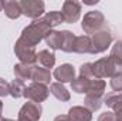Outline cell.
<instances>
[{"instance_id":"6da1fadb","label":"cell","mask_w":122,"mask_h":121,"mask_svg":"<svg viewBox=\"0 0 122 121\" xmlns=\"http://www.w3.org/2000/svg\"><path fill=\"white\" fill-rule=\"evenodd\" d=\"M51 30L53 29L47 23V20L44 17H40L37 20H33V23H30L27 27H24L21 31V36L19 38L31 47H36L41 40L46 38V36Z\"/></svg>"},{"instance_id":"7a4b0ae2","label":"cell","mask_w":122,"mask_h":121,"mask_svg":"<svg viewBox=\"0 0 122 121\" xmlns=\"http://www.w3.org/2000/svg\"><path fill=\"white\" fill-rule=\"evenodd\" d=\"M122 74V66L117 64L109 56L102 57L95 63H92V77L102 80V78H112L115 76Z\"/></svg>"},{"instance_id":"3957f363","label":"cell","mask_w":122,"mask_h":121,"mask_svg":"<svg viewBox=\"0 0 122 121\" xmlns=\"http://www.w3.org/2000/svg\"><path fill=\"white\" fill-rule=\"evenodd\" d=\"M105 24H107V19H105L104 13L99 10H91V11L85 13L82 17V22H81V27L87 36L104 30Z\"/></svg>"},{"instance_id":"277c9868","label":"cell","mask_w":122,"mask_h":121,"mask_svg":"<svg viewBox=\"0 0 122 121\" xmlns=\"http://www.w3.org/2000/svg\"><path fill=\"white\" fill-rule=\"evenodd\" d=\"M112 41H114L112 33L108 30V29H104V30L92 34V37H91V44H92L91 46V54H99V53L107 51L112 46Z\"/></svg>"},{"instance_id":"5b68a950","label":"cell","mask_w":122,"mask_h":121,"mask_svg":"<svg viewBox=\"0 0 122 121\" xmlns=\"http://www.w3.org/2000/svg\"><path fill=\"white\" fill-rule=\"evenodd\" d=\"M14 54L17 56V59L20 60V63H23V64L36 66V63H37V51H36V47H31L29 44L23 43L20 38L14 44Z\"/></svg>"},{"instance_id":"8992f818","label":"cell","mask_w":122,"mask_h":121,"mask_svg":"<svg viewBox=\"0 0 122 121\" xmlns=\"http://www.w3.org/2000/svg\"><path fill=\"white\" fill-rule=\"evenodd\" d=\"M50 95V88L47 84H41V83H31L30 86L26 87L24 90V97L33 101V103H43L48 98Z\"/></svg>"},{"instance_id":"52a82bcc","label":"cell","mask_w":122,"mask_h":121,"mask_svg":"<svg viewBox=\"0 0 122 121\" xmlns=\"http://www.w3.org/2000/svg\"><path fill=\"white\" fill-rule=\"evenodd\" d=\"M41 114H43L41 104L27 101L21 105L19 116H17V121H40Z\"/></svg>"},{"instance_id":"ba28073f","label":"cell","mask_w":122,"mask_h":121,"mask_svg":"<svg viewBox=\"0 0 122 121\" xmlns=\"http://www.w3.org/2000/svg\"><path fill=\"white\" fill-rule=\"evenodd\" d=\"M20 6H21L23 14L33 20L43 17V14L46 11V4L43 0H21Z\"/></svg>"},{"instance_id":"9c48e42d","label":"cell","mask_w":122,"mask_h":121,"mask_svg":"<svg viewBox=\"0 0 122 121\" xmlns=\"http://www.w3.org/2000/svg\"><path fill=\"white\" fill-rule=\"evenodd\" d=\"M61 14H62L64 23H68V24L77 23L78 19L81 17V3L77 0H65L62 3Z\"/></svg>"},{"instance_id":"30bf717a","label":"cell","mask_w":122,"mask_h":121,"mask_svg":"<svg viewBox=\"0 0 122 121\" xmlns=\"http://www.w3.org/2000/svg\"><path fill=\"white\" fill-rule=\"evenodd\" d=\"M54 78L57 80V83H72V80H75V68L72 64H61L60 67H57L53 73Z\"/></svg>"},{"instance_id":"8fae6325","label":"cell","mask_w":122,"mask_h":121,"mask_svg":"<svg viewBox=\"0 0 122 121\" xmlns=\"http://www.w3.org/2000/svg\"><path fill=\"white\" fill-rule=\"evenodd\" d=\"M67 117L70 118V121H91L92 113L84 105H74L68 110Z\"/></svg>"},{"instance_id":"7c38bea8","label":"cell","mask_w":122,"mask_h":121,"mask_svg":"<svg viewBox=\"0 0 122 121\" xmlns=\"http://www.w3.org/2000/svg\"><path fill=\"white\" fill-rule=\"evenodd\" d=\"M3 10H4V14L11 20H16L23 14L20 1H16V0H4L3 1Z\"/></svg>"},{"instance_id":"4fadbf2b","label":"cell","mask_w":122,"mask_h":121,"mask_svg":"<svg viewBox=\"0 0 122 121\" xmlns=\"http://www.w3.org/2000/svg\"><path fill=\"white\" fill-rule=\"evenodd\" d=\"M91 37L87 34L82 36H77L75 37V43H74V50L72 53H78V54H87L91 53Z\"/></svg>"},{"instance_id":"5bb4252c","label":"cell","mask_w":122,"mask_h":121,"mask_svg":"<svg viewBox=\"0 0 122 121\" xmlns=\"http://www.w3.org/2000/svg\"><path fill=\"white\" fill-rule=\"evenodd\" d=\"M34 67L36 66H29V64H23V63H19L13 67V71H14V76L16 78L19 80H31L33 77V71H34Z\"/></svg>"},{"instance_id":"9a60e30c","label":"cell","mask_w":122,"mask_h":121,"mask_svg":"<svg viewBox=\"0 0 122 121\" xmlns=\"http://www.w3.org/2000/svg\"><path fill=\"white\" fill-rule=\"evenodd\" d=\"M105 87H107V83H105L104 80L94 78V80H91L90 88H88V91H87L85 95L94 97V98H102V97H104V93H105Z\"/></svg>"},{"instance_id":"2e32d148","label":"cell","mask_w":122,"mask_h":121,"mask_svg":"<svg viewBox=\"0 0 122 121\" xmlns=\"http://www.w3.org/2000/svg\"><path fill=\"white\" fill-rule=\"evenodd\" d=\"M51 73L50 70L41 67V66H36L34 67V71H33V77H31V81L33 83H41V84H50L51 81Z\"/></svg>"},{"instance_id":"e0dca14e","label":"cell","mask_w":122,"mask_h":121,"mask_svg":"<svg viewBox=\"0 0 122 121\" xmlns=\"http://www.w3.org/2000/svg\"><path fill=\"white\" fill-rule=\"evenodd\" d=\"M37 61L41 67L50 70L56 66V56L54 53H51L50 50H40L37 53Z\"/></svg>"},{"instance_id":"ac0fdd59","label":"cell","mask_w":122,"mask_h":121,"mask_svg":"<svg viewBox=\"0 0 122 121\" xmlns=\"http://www.w3.org/2000/svg\"><path fill=\"white\" fill-rule=\"evenodd\" d=\"M46 44L51 49V50H61L62 46V33L58 30H51L46 36Z\"/></svg>"},{"instance_id":"d6986e66","label":"cell","mask_w":122,"mask_h":121,"mask_svg":"<svg viewBox=\"0 0 122 121\" xmlns=\"http://www.w3.org/2000/svg\"><path fill=\"white\" fill-rule=\"evenodd\" d=\"M50 93L57 100H60V101H70V98H71V94H70V91L65 88V86L61 84V83H57V81L56 83H51Z\"/></svg>"},{"instance_id":"ffe728a7","label":"cell","mask_w":122,"mask_h":121,"mask_svg":"<svg viewBox=\"0 0 122 121\" xmlns=\"http://www.w3.org/2000/svg\"><path fill=\"white\" fill-rule=\"evenodd\" d=\"M61 33H62V46H61V50L64 53H72L77 36L70 30H61Z\"/></svg>"},{"instance_id":"44dd1931","label":"cell","mask_w":122,"mask_h":121,"mask_svg":"<svg viewBox=\"0 0 122 121\" xmlns=\"http://www.w3.org/2000/svg\"><path fill=\"white\" fill-rule=\"evenodd\" d=\"M90 84H91V80L90 78H85V77H77L75 80H72L71 83V88L72 91H75L77 94H87V91L90 88Z\"/></svg>"},{"instance_id":"7402d4cb","label":"cell","mask_w":122,"mask_h":121,"mask_svg":"<svg viewBox=\"0 0 122 121\" xmlns=\"http://www.w3.org/2000/svg\"><path fill=\"white\" fill-rule=\"evenodd\" d=\"M26 83L23 80H19V78H14L11 83H10V95L13 98H20V97H24V90H26Z\"/></svg>"},{"instance_id":"603a6c76","label":"cell","mask_w":122,"mask_h":121,"mask_svg":"<svg viewBox=\"0 0 122 121\" xmlns=\"http://www.w3.org/2000/svg\"><path fill=\"white\" fill-rule=\"evenodd\" d=\"M43 17L47 20V23L51 26V29L57 27V26H58V24H61V23H64V19H62V14H61V11H57V10L47 11V13H46Z\"/></svg>"},{"instance_id":"cb8c5ba5","label":"cell","mask_w":122,"mask_h":121,"mask_svg":"<svg viewBox=\"0 0 122 121\" xmlns=\"http://www.w3.org/2000/svg\"><path fill=\"white\" fill-rule=\"evenodd\" d=\"M102 104H104L102 98H94V97H88V95H85V98H84V107L88 108L91 113L98 111L102 107Z\"/></svg>"},{"instance_id":"d4e9b609","label":"cell","mask_w":122,"mask_h":121,"mask_svg":"<svg viewBox=\"0 0 122 121\" xmlns=\"http://www.w3.org/2000/svg\"><path fill=\"white\" fill-rule=\"evenodd\" d=\"M109 57L115 61L117 64L122 66V40H118V41L114 43V46L111 47Z\"/></svg>"},{"instance_id":"484cf974","label":"cell","mask_w":122,"mask_h":121,"mask_svg":"<svg viewBox=\"0 0 122 121\" xmlns=\"http://www.w3.org/2000/svg\"><path fill=\"white\" fill-rule=\"evenodd\" d=\"M122 103V93H115V91H112V93H109V94H107L105 97H104V104H107L109 108H114L117 104H119Z\"/></svg>"},{"instance_id":"4316f807","label":"cell","mask_w":122,"mask_h":121,"mask_svg":"<svg viewBox=\"0 0 122 121\" xmlns=\"http://www.w3.org/2000/svg\"><path fill=\"white\" fill-rule=\"evenodd\" d=\"M80 76L85 77V78H94L92 77V63H84L80 67Z\"/></svg>"},{"instance_id":"83f0119b","label":"cell","mask_w":122,"mask_h":121,"mask_svg":"<svg viewBox=\"0 0 122 121\" xmlns=\"http://www.w3.org/2000/svg\"><path fill=\"white\" fill-rule=\"evenodd\" d=\"M109 84H111V88L115 91V93H121L122 91V74L112 77Z\"/></svg>"},{"instance_id":"f1b7e54d","label":"cell","mask_w":122,"mask_h":121,"mask_svg":"<svg viewBox=\"0 0 122 121\" xmlns=\"http://www.w3.org/2000/svg\"><path fill=\"white\" fill-rule=\"evenodd\" d=\"M10 95V83H7L4 78L0 77V97Z\"/></svg>"},{"instance_id":"f546056e","label":"cell","mask_w":122,"mask_h":121,"mask_svg":"<svg viewBox=\"0 0 122 121\" xmlns=\"http://www.w3.org/2000/svg\"><path fill=\"white\" fill-rule=\"evenodd\" d=\"M97 121H115V114L114 111H107V113H102Z\"/></svg>"},{"instance_id":"4dcf8cb0","label":"cell","mask_w":122,"mask_h":121,"mask_svg":"<svg viewBox=\"0 0 122 121\" xmlns=\"http://www.w3.org/2000/svg\"><path fill=\"white\" fill-rule=\"evenodd\" d=\"M112 110H114V114H115V121H122V103L117 104Z\"/></svg>"},{"instance_id":"1f68e13d","label":"cell","mask_w":122,"mask_h":121,"mask_svg":"<svg viewBox=\"0 0 122 121\" xmlns=\"http://www.w3.org/2000/svg\"><path fill=\"white\" fill-rule=\"evenodd\" d=\"M54 121H70V118H68L67 116H57V117L54 118Z\"/></svg>"},{"instance_id":"d6a6232c","label":"cell","mask_w":122,"mask_h":121,"mask_svg":"<svg viewBox=\"0 0 122 121\" xmlns=\"http://www.w3.org/2000/svg\"><path fill=\"white\" fill-rule=\"evenodd\" d=\"M1 113H3V103L0 100V118H1Z\"/></svg>"},{"instance_id":"836d02e7","label":"cell","mask_w":122,"mask_h":121,"mask_svg":"<svg viewBox=\"0 0 122 121\" xmlns=\"http://www.w3.org/2000/svg\"><path fill=\"white\" fill-rule=\"evenodd\" d=\"M0 121H16V120H11V118H3V117H1Z\"/></svg>"},{"instance_id":"e575fe53","label":"cell","mask_w":122,"mask_h":121,"mask_svg":"<svg viewBox=\"0 0 122 121\" xmlns=\"http://www.w3.org/2000/svg\"><path fill=\"white\" fill-rule=\"evenodd\" d=\"M3 10V1H0V11Z\"/></svg>"}]
</instances>
